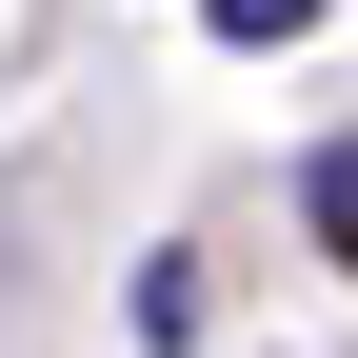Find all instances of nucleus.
<instances>
[{"mask_svg": "<svg viewBox=\"0 0 358 358\" xmlns=\"http://www.w3.org/2000/svg\"><path fill=\"white\" fill-rule=\"evenodd\" d=\"M199 20H219V40H299L319 0H199Z\"/></svg>", "mask_w": 358, "mask_h": 358, "instance_id": "nucleus-1", "label": "nucleus"}, {"mask_svg": "<svg viewBox=\"0 0 358 358\" xmlns=\"http://www.w3.org/2000/svg\"><path fill=\"white\" fill-rule=\"evenodd\" d=\"M319 239H338V259H358V159H319Z\"/></svg>", "mask_w": 358, "mask_h": 358, "instance_id": "nucleus-2", "label": "nucleus"}]
</instances>
